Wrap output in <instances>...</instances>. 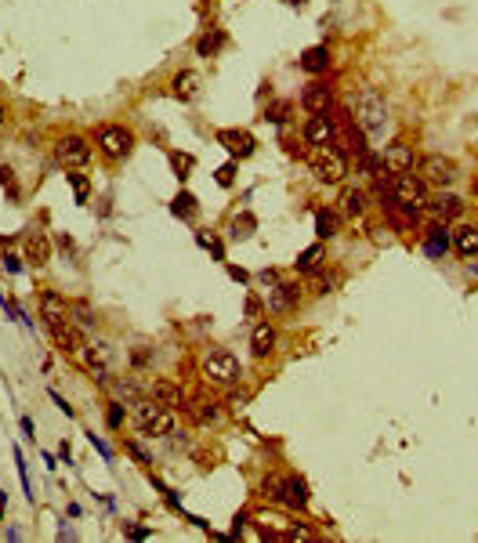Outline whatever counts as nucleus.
<instances>
[{"instance_id":"obj_1","label":"nucleus","mask_w":478,"mask_h":543,"mask_svg":"<svg viewBox=\"0 0 478 543\" xmlns=\"http://www.w3.org/2000/svg\"><path fill=\"white\" fill-rule=\"evenodd\" d=\"M131 406H135V409H131V424H135L142 435H149V438H167V435L178 431L174 413H171L167 406H159L156 399H135Z\"/></svg>"},{"instance_id":"obj_2","label":"nucleus","mask_w":478,"mask_h":543,"mask_svg":"<svg viewBox=\"0 0 478 543\" xmlns=\"http://www.w3.org/2000/svg\"><path fill=\"white\" fill-rule=\"evenodd\" d=\"M254 525H258L261 539H312L315 536L308 525L294 522L286 510H272V507L258 510V515H254Z\"/></svg>"},{"instance_id":"obj_3","label":"nucleus","mask_w":478,"mask_h":543,"mask_svg":"<svg viewBox=\"0 0 478 543\" xmlns=\"http://www.w3.org/2000/svg\"><path fill=\"white\" fill-rule=\"evenodd\" d=\"M200 366H203V377L210 380V384H221V388L239 384V377H243V366H239V359L229 348H207V355H203Z\"/></svg>"},{"instance_id":"obj_4","label":"nucleus","mask_w":478,"mask_h":543,"mask_svg":"<svg viewBox=\"0 0 478 543\" xmlns=\"http://www.w3.org/2000/svg\"><path fill=\"white\" fill-rule=\"evenodd\" d=\"M355 123L363 127L370 138L385 131V123H388V105H385V98H380L377 87H363V91L355 94Z\"/></svg>"},{"instance_id":"obj_5","label":"nucleus","mask_w":478,"mask_h":543,"mask_svg":"<svg viewBox=\"0 0 478 543\" xmlns=\"http://www.w3.org/2000/svg\"><path fill=\"white\" fill-rule=\"evenodd\" d=\"M308 167L315 174V181H323V185H341L344 174H348V156L330 142V145H319L308 159Z\"/></svg>"},{"instance_id":"obj_6","label":"nucleus","mask_w":478,"mask_h":543,"mask_svg":"<svg viewBox=\"0 0 478 543\" xmlns=\"http://www.w3.org/2000/svg\"><path fill=\"white\" fill-rule=\"evenodd\" d=\"M388 196L395 200V203H402V207H409V210H424L428 207V200H431V193H428V185L417 178V174H388Z\"/></svg>"},{"instance_id":"obj_7","label":"nucleus","mask_w":478,"mask_h":543,"mask_svg":"<svg viewBox=\"0 0 478 543\" xmlns=\"http://www.w3.org/2000/svg\"><path fill=\"white\" fill-rule=\"evenodd\" d=\"M94 145H98V152H102L106 159L120 164V159L131 156V149H135V135L127 131L123 123H106V127H98V135H94Z\"/></svg>"},{"instance_id":"obj_8","label":"nucleus","mask_w":478,"mask_h":543,"mask_svg":"<svg viewBox=\"0 0 478 543\" xmlns=\"http://www.w3.org/2000/svg\"><path fill=\"white\" fill-rule=\"evenodd\" d=\"M417 178L424 181V185H438V188H450V185H457L460 181V167H457V159H450V156H424L421 164H417Z\"/></svg>"},{"instance_id":"obj_9","label":"nucleus","mask_w":478,"mask_h":543,"mask_svg":"<svg viewBox=\"0 0 478 543\" xmlns=\"http://www.w3.org/2000/svg\"><path fill=\"white\" fill-rule=\"evenodd\" d=\"M265 304H268V311H275V315H290V311H297V304H301V286H297V282H286V279L268 282Z\"/></svg>"},{"instance_id":"obj_10","label":"nucleus","mask_w":478,"mask_h":543,"mask_svg":"<svg viewBox=\"0 0 478 543\" xmlns=\"http://www.w3.org/2000/svg\"><path fill=\"white\" fill-rule=\"evenodd\" d=\"M55 156H58L62 167L80 171V167H87V159H91V142L84 135H66V138H58Z\"/></svg>"},{"instance_id":"obj_11","label":"nucleus","mask_w":478,"mask_h":543,"mask_svg":"<svg viewBox=\"0 0 478 543\" xmlns=\"http://www.w3.org/2000/svg\"><path fill=\"white\" fill-rule=\"evenodd\" d=\"M301 138L308 142V145H330L334 138H337V116L334 113H308V120H305V127H301Z\"/></svg>"},{"instance_id":"obj_12","label":"nucleus","mask_w":478,"mask_h":543,"mask_svg":"<svg viewBox=\"0 0 478 543\" xmlns=\"http://www.w3.org/2000/svg\"><path fill=\"white\" fill-rule=\"evenodd\" d=\"M80 359H84V366L91 370V377L98 380V384H106V380H109V362H113L109 344H106V341H87V344L80 348Z\"/></svg>"},{"instance_id":"obj_13","label":"nucleus","mask_w":478,"mask_h":543,"mask_svg":"<svg viewBox=\"0 0 478 543\" xmlns=\"http://www.w3.org/2000/svg\"><path fill=\"white\" fill-rule=\"evenodd\" d=\"M217 145H225L232 159H250L254 152H258V138H254L250 131H239V127H225V131L214 135Z\"/></svg>"},{"instance_id":"obj_14","label":"nucleus","mask_w":478,"mask_h":543,"mask_svg":"<svg viewBox=\"0 0 478 543\" xmlns=\"http://www.w3.org/2000/svg\"><path fill=\"white\" fill-rule=\"evenodd\" d=\"M301 109L305 113H330L334 109V87L326 80H312L301 91Z\"/></svg>"},{"instance_id":"obj_15","label":"nucleus","mask_w":478,"mask_h":543,"mask_svg":"<svg viewBox=\"0 0 478 543\" xmlns=\"http://www.w3.org/2000/svg\"><path fill=\"white\" fill-rule=\"evenodd\" d=\"M380 159H385V171H388V174H406V171H413V164H417V156H413V145H406V142L385 145Z\"/></svg>"},{"instance_id":"obj_16","label":"nucleus","mask_w":478,"mask_h":543,"mask_svg":"<svg viewBox=\"0 0 478 543\" xmlns=\"http://www.w3.org/2000/svg\"><path fill=\"white\" fill-rule=\"evenodd\" d=\"M450 246H453V236H450V229H445L442 221H435V225L424 229V253L431 261H442L445 253H450Z\"/></svg>"},{"instance_id":"obj_17","label":"nucleus","mask_w":478,"mask_h":543,"mask_svg":"<svg viewBox=\"0 0 478 543\" xmlns=\"http://www.w3.org/2000/svg\"><path fill=\"white\" fill-rule=\"evenodd\" d=\"M51 337H55V344H58V351H66V355H80V348L87 344V337H84V330L73 323H58V326H51Z\"/></svg>"},{"instance_id":"obj_18","label":"nucleus","mask_w":478,"mask_h":543,"mask_svg":"<svg viewBox=\"0 0 478 543\" xmlns=\"http://www.w3.org/2000/svg\"><path fill=\"white\" fill-rule=\"evenodd\" d=\"M424 210H431V217L442 221V225H450V221H457V217L464 214V200L453 196V193H438L435 200H428Z\"/></svg>"},{"instance_id":"obj_19","label":"nucleus","mask_w":478,"mask_h":543,"mask_svg":"<svg viewBox=\"0 0 478 543\" xmlns=\"http://www.w3.org/2000/svg\"><path fill=\"white\" fill-rule=\"evenodd\" d=\"M40 319L47 326H58V323H69V304L58 290H44L40 294Z\"/></svg>"},{"instance_id":"obj_20","label":"nucleus","mask_w":478,"mask_h":543,"mask_svg":"<svg viewBox=\"0 0 478 543\" xmlns=\"http://www.w3.org/2000/svg\"><path fill=\"white\" fill-rule=\"evenodd\" d=\"M279 503H286L290 510H305L308 507V482L297 474L283 478V489H279Z\"/></svg>"},{"instance_id":"obj_21","label":"nucleus","mask_w":478,"mask_h":543,"mask_svg":"<svg viewBox=\"0 0 478 543\" xmlns=\"http://www.w3.org/2000/svg\"><path fill=\"white\" fill-rule=\"evenodd\" d=\"M297 66H301L308 76H323V73L330 69V47H326V44H315V47H308V51L297 58Z\"/></svg>"},{"instance_id":"obj_22","label":"nucleus","mask_w":478,"mask_h":543,"mask_svg":"<svg viewBox=\"0 0 478 543\" xmlns=\"http://www.w3.org/2000/svg\"><path fill=\"white\" fill-rule=\"evenodd\" d=\"M25 261H33L37 268L51 265V239H47V232H29L25 236Z\"/></svg>"},{"instance_id":"obj_23","label":"nucleus","mask_w":478,"mask_h":543,"mask_svg":"<svg viewBox=\"0 0 478 543\" xmlns=\"http://www.w3.org/2000/svg\"><path fill=\"white\" fill-rule=\"evenodd\" d=\"M200 73L196 69H181L174 80H171V87H174V98H181V102H196L200 98Z\"/></svg>"},{"instance_id":"obj_24","label":"nucleus","mask_w":478,"mask_h":543,"mask_svg":"<svg viewBox=\"0 0 478 543\" xmlns=\"http://www.w3.org/2000/svg\"><path fill=\"white\" fill-rule=\"evenodd\" d=\"M250 348H254V355H258V359H265V355H272V351H275V326L268 323V319L254 326V333H250Z\"/></svg>"},{"instance_id":"obj_25","label":"nucleus","mask_w":478,"mask_h":543,"mask_svg":"<svg viewBox=\"0 0 478 543\" xmlns=\"http://www.w3.org/2000/svg\"><path fill=\"white\" fill-rule=\"evenodd\" d=\"M453 236V246H457V253L464 261H471V258H478V225H460L457 232H450Z\"/></svg>"},{"instance_id":"obj_26","label":"nucleus","mask_w":478,"mask_h":543,"mask_svg":"<svg viewBox=\"0 0 478 543\" xmlns=\"http://www.w3.org/2000/svg\"><path fill=\"white\" fill-rule=\"evenodd\" d=\"M323 261H326V246L323 243H312L308 250L297 253V272L301 275H315L319 268H323Z\"/></svg>"},{"instance_id":"obj_27","label":"nucleus","mask_w":478,"mask_h":543,"mask_svg":"<svg viewBox=\"0 0 478 543\" xmlns=\"http://www.w3.org/2000/svg\"><path fill=\"white\" fill-rule=\"evenodd\" d=\"M152 399H156L159 406H167V409H178V406H185V395H181V388H178V384H171V380H152Z\"/></svg>"},{"instance_id":"obj_28","label":"nucleus","mask_w":478,"mask_h":543,"mask_svg":"<svg viewBox=\"0 0 478 543\" xmlns=\"http://www.w3.org/2000/svg\"><path fill=\"white\" fill-rule=\"evenodd\" d=\"M337 229H341V214L330 210V207H319L315 210V236L319 239H334Z\"/></svg>"},{"instance_id":"obj_29","label":"nucleus","mask_w":478,"mask_h":543,"mask_svg":"<svg viewBox=\"0 0 478 543\" xmlns=\"http://www.w3.org/2000/svg\"><path fill=\"white\" fill-rule=\"evenodd\" d=\"M355 171L366 174V178H377V174H385V159H380V152H373V149H363L355 156Z\"/></svg>"},{"instance_id":"obj_30","label":"nucleus","mask_w":478,"mask_h":543,"mask_svg":"<svg viewBox=\"0 0 478 543\" xmlns=\"http://www.w3.org/2000/svg\"><path fill=\"white\" fill-rule=\"evenodd\" d=\"M221 47H225V33H221V29H207V33L196 40V55H200V58H210V55H217Z\"/></svg>"},{"instance_id":"obj_31","label":"nucleus","mask_w":478,"mask_h":543,"mask_svg":"<svg viewBox=\"0 0 478 543\" xmlns=\"http://www.w3.org/2000/svg\"><path fill=\"white\" fill-rule=\"evenodd\" d=\"M363 210H366V193H363V188H348L344 200H341V214H348V217H359Z\"/></svg>"},{"instance_id":"obj_32","label":"nucleus","mask_w":478,"mask_h":543,"mask_svg":"<svg viewBox=\"0 0 478 543\" xmlns=\"http://www.w3.org/2000/svg\"><path fill=\"white\" fill-rule=\"evenodd\" d=\"M171 210H174L181 221H193V217L200 214V207H196V196H193V193H178V196H174V203H171Z\"/></svg>"},{"instance_id":"obj_33","label":"nucleus","mask_w":478,"mask_h":543,"mask_svg":"<svg viewBox=\"0 0 478 543\" xmlns=\"http://www.w3.org/2000/svg\"><path fill=\"white\" fill-rule=\"evenodd\" d=\"M66 181L73 185V193H76V203H87V196H91V181L80 174V171H73V174H66Z\"/></svg>"},{"instance_id":"obj_34","label":"nucleus","mask_w":478,"mask_h":543,"mask_svg":"<svg viewBox=\"0 0 478 543\" xmlns=\"http://www.w3.org/2000/svg\"><path fill=\"white\" fill-rule=\"evenodd\" d=\"M196 243H200L203 250H210V253H214V261H225V246H221V239H217V236L196 232Z\"/></svg>"},{"instance_id":"obj_35","label":"nucleus","mask_w":478,"mask_h":543,"mask_svg":"<svg viewBox=\"0 0 478 543\" xmlns=\"http://www.w3.org/2000/svg\"><path fill=\"white\" fill-rule=\"evenodd\" d=\"M171 164H174V171H178V181H185V178H188V171L196 167V159L188 156V152H171Z\"/></svg>"},{"instance_id":"obj_36","label":"nucleus","mask_w":478,"mask_h":543,"mask_svg":"<svg viewBox=\"0 0 478 543\" xmlns=\"http://www.w3.org/2000/svg\"><path fill=\"white\" fill-rule=\"evenodd\" d=\"M15 464H18V478H22V493H25L29 500H37L33 486H29V467H25V457H22V450H18V445H15Z\"/></svg>"},{"instance_id":"obj_37","label":"nucleus","mask_w":478,"mask_h":543,"mask_svg":"<svg viewBox=\"0 0 478 543\" xmlns=\"http://www.w3.org/2000/svg\"><path fill=\"white\" fill-rule=\"evenodd\" d=\"M87 442H91V450H94V453H98L102 460H113V445H109L106 438H98V435H94V431H87Z\"/></svg>"},{"instance_id":"obj_38","label":"nucleus","mask_w":478,"mask_h":543,"mask_svg":"<svg viewBox=\"0 0 478 543\" xmlns=\"http://www.w3.org/2000/svg\"><path fill=\"white\" fill-rule=\"evenodd\" d=\"M106 421H109V428H113V431H120V428H123V421H127V409H123L120 402H109Z\"/></svg>"},{"instance_id":"obj_39","label":"nucleus","mask_w":478,"mask_h":543,"mask_svg":"<svg viewBox=\"0 0 478 543\" xmlns=\"http://www.w3.org/2000/svg\"><path fill=\"white\" fill-rule=\"evenodd\" d=\"M0 188H8L11 200H18V185H15V171L11 167H0Z\"/></svg>"},{"instance_id":"obj_40","label":"nucleus","mask_w":478,"mask_h":543,"mask_svg":"<svg viewBox=\"0 0 478 543\" xmlns=\"http://www.w3.org/2000/svg\"><path fill=\"white\" fill-rule=\"evenodd\" d=\"M286 113H290V102H275V105L265 113V120H272V123H283V120H286Z\"/></svg>"},{"instance_id":"obj_41","label":"nucleus","mask_w":478,"mask_h":543,"mask_svg":"<svg viewBox=\"0 0 478 543\" xmlns=\"http://www.w3.org/2000/svg\"><path fill=\"white\" fill-rule=\"evenodd\" d=\"M214 178H217V185H225V188H229V185L236 181V164H225V167H217V174H214Z\"/></svg>"},{"instance_id":"obj_42","label":"nucleus","mask_w":478,"mask_h":543,"mask_svg":"<svg viewBox=\"0 0 478 543\" xmlns=\"http://www.w3.org/2000/svg\"><path fill=\"white\" fill-rule=\"evenodd\" d=\"M250 229H254V217H250V214H243V221L236 217V225H232V236H236V239H243V236H250Z\"/></svg>"},{"instance_id":"obj_43","label":"nucleus","mask_w":478,"mask_h":543,"mask_svg":"<svg viewBox=\"0 0 478 543\" xmlns=\"http://www.w3.org/2000/svg\"><path fill=\"white\" fill-rule=\"evenodd\" d=\"M127 453H131V457H135L138 464H152V457H149V453L142 450V445H138L135 438H131V442H127Z\"/></svg>"},{"instance_id":"obj_44","label":"nucleus","mask_w":478,"mask_h":543,"mask_svg":"<svg viewBox=\"0 0 478 543\" xmlns=\"http://www.w3.org/2000/svg\"><path fill=\"white\" fill-rule=\"evenodd\" d=\"M47 395H51V402H55V406H58V409H62V413H66V417H76V409H73V406H69V402H66V399H62V395H58V391H55V388H51V391H47Z\"/></svg>"},{"instance_id":"obj_45","label":"nucleus","mask_w":478,"mask_h":543,"mask_svg":"<svg viewBox=\"0 0 478 543\" xmlns=\"http://www.w3.org/2000/svg\"><path fill=\"white\" fill-rule=\"evenodd\" d=\"M0 265H4V272H11V275L22 272V258H15V253H4V261H0Z\"/></svg>"},{"instance_id":"obj_46","label":"nucleus","mask_w":478,"mask_h":543,"mask_svg":"<svg viewBox=\"0 0 478 543\" xmlns=\"http://www.w3.org/2000/svg\"><path fill=\"white\" fill-rule=\"evenodd\" d=\"M123 536H131V539H149L152 532H149V529H142V525H123Z\"/></svg>"},{"instance_id":"obj_47","label":"nucleus","mask_w":478,"mask_h":543,"mask_svg":"<svg viewBox=\"0 0 478 543\" xmlns=\"http://www.w3.org/2000/svg\"><path fill=\"white\" fill-rule=\"evenodd\" d=\"M18 428H22V435H25L29 442H37V428H33V421H29V417H22V421H18Z\"/></svg>"},{"instance_id":"obj_48","label":"nucleus","mask_w":478,"mask_h":543,"mask_svg":"<svg viewBox=\"0 0 478 543\" xmlns=\"http://www.w3.org/2000/svg\"><path fill=\"white\" fill-rule=\"evenodd\" d=\"M58 460L66 464V467H73V450H69V442H62V445H58Z\"/></svg>"},{"instance_id":"obj_49","label":"nucleus","mask_w":478,"mask_h":543,"mask_svg":"<svg viewBox=\"0 0 478 543\" xmlns=\"http://www.w3.org/2000/svg\"><path fill=\"white\" fill-rule=\"evenodd\" d=\"M261 315V301L258 297H246V319H258Z\"/></svg>"},{"instance_id":"obj_50","label":"nucleus","mask_w":478,"mask_h":543,"mask_svg":"<svg viewBox=\"0 0 478 543\" xmlns=\"http://www.w3.org/2000/svg\"><path fill=\"white\" fill-rule=\"evenodd\" d=\"M116 395H123V399H135L138 391H135V384H127V380H123V384H116Z\"/></svg>"},{"instance_id":"obj_51","label":"nucleus","mask_w":478,"mask_h":543,"mask_svg":"<svg viewBox=\"0 0 478 543\" xmlns=\"http://www.w3.org/2000/svg\"><path fill=\"white\" fill-rule=\"evenodd\" d=\"M229 275L236 279V282H246L250 275H246V268H239V265H229Z\"/></svg>"},{"instance_id":"obj_52","label":"nucleus","mask_w":478,"mask_h":543,"mask_svg":"<svg viewBox=\"0 0 478 543\" xmlns=\"http://www.w3.org/2000/svg\"><path fill=\"white\" fill-rule=\"evenodd\" d=\"M258 279H261V282L268 286V282H275V279H279V272H275V268H265V272H261Z\"/></svg>"},{"instance_id":"obj_53","label":"nucleus","mask_w":478,"mask_h":543,"mask_svg":"<svg viewBox=\"0 0 478 543\" xmlns=\"http://www.w3.org/2000/svg\"><path fill=\"white\" fill-rule=\"evenodd\" d=\"M467 279H474V282H478V261H467Z\"/></svg>"},{"instance_id":"obj_54","label":"nucleus","mask_w":478,"mask_h":543,"mask_svg":"<svg viewBox=\"0 0 478 543\" xmlns=\"http://www.w3.org/2000/svg\"><path fill=\"white\" fill-rule=\"evenodd\" d=\"M229 402H232V409H243V402H246V395H232Z\"/></svg>"},{"instance_id":"obj_55","label":"nucleus","mask_w":478,"mask_h":543,"mask_svg":"<svg viewBox=\"0 0 478 543\" xmlns=\"http://www.w3.org/2000/svg\"><path fill=\"white\" fill-rule=\"evenodd\" d=\"M4 510H8V493L0 489V518H4Z\"/></svg>"},{"instance_id":"obj_56","label":"nucleus","mask_w":478,"mask_h":543,"mask_svg":"<svg viewBox=\"0 0 478 543\" xmlns=\"http://www.w3.org/2000/svg\"><path fill=\"white\" fill-rule=\"evenodd\" d=\"M8 120V109H4V102H0V123H4Z\"/></svg>"},{"instance_id":"obj_57","label":"nucleus","mask_w":478,"mask_h":543,"mask_svg":"<svg viewBox=\"0 0 478 543\" xmlns=\"http://www.w3.org/2000/svg\"><path fill=\"white\" fill-rule=\"evenodd\" d=\"M471 193H474V196H478V178H474V181H471Z\"/></svg>"},{"instance_id":"obj_58","label":"nucleus","mask_w":478,"mask_h":543,"mask_svg":"<svg viewBox=\"0 0 478 543\" xmlns=\"http://www.w3.org/2000/svg\"><path fill=\"white\" fill-rule=\"evenodd\" d=\"M286 4H305V0H286Z\"/></svg>"},{"instance_id":"obj_59","label":"nucleus","mask_w":478,"mask_h":543,"mask_svg":"<svg viewBox=\"0 0 478 543\" xmlns=\"http://www.w3.org/2000/svg\"><path fill=\"white\" fill-rule=\"evenodd\" d=\"M4 243H8V236H0V246H4Z\"/></svg>"}]
</instances>
